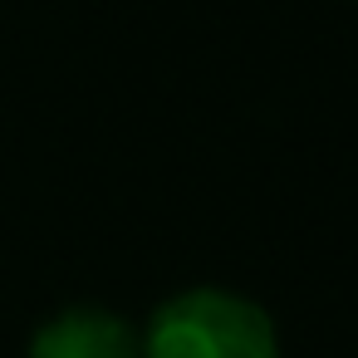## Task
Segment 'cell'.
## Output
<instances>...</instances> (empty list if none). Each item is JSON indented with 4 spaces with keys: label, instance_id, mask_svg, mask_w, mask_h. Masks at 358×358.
Listing matches in <instances>:
<instances>
[{
    "label": "cell",
    "instance_id": "obj_1",
    "mask_svg": "<svg viewBox=\"0 0 358 358\" xmlns=\"http://www.w3.org/2000/svg\"><path fill=\"white\" fill-rule=\"evenodd\" d=\"M143 358H280L270 314L231 289H182L138 334Z\"/></svg>",
    "mask_w": 358,
    "mask_h": 358
},
{
    "label": "cell",
    "instance_id": "obj_2",
    "mask_svg": "<svg viewBox=\"0 0 358 358\" xmlns=\"http://www.w3.org/2000/svg\"><path fill=\"white\" fill-rule=\"evenodd\" d=\"M30 358H143L128 319L103 304H69L30 338Z\"/></svg>",
    "mask_w": 358,
    "mask_h": 358
}]
</instances>
